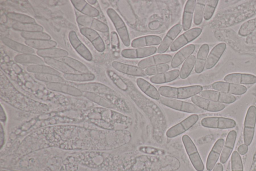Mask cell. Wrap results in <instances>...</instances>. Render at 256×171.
I'll return each instance as SVG.
<instances>
[{
    "instance_id": "d590c367",
    "label": "cell",
    "mask_w": 256,
    "mask_h": 171,
    "mask_svg": "<svg viewBox=\"0 0 256 171\" xmlns=\"http://www.w3.org/2000/svg\"><path fill=\"white\" fill-rule=\"evenodd\" d=\"M25 44L28 46L38 50L54 48L57 45L55 41L52 40H26Z\"/></svg>"
},
{
    "instance_id": "f907efd6",
    "label": "cell",
    "mask_w": 256,
    "mask_h": 171,
    "mask_svg": "<svg viewBox=\"0 0 256 171\" xmlns=\"http://www.w3.org/2000/svg\"><path fill=\"white\" fill-rule=\"evenodd\" d=\"M232 171H244L241 157L236 151H234L232 155Z\"/></svg>"
},
{
    "instance_id": "816d5d0a",
    "label": "cell",
    "mask_w": 256,
    "mask_h": 171,
    "mask_svg": "<svg viewBox=\"0 0 256 171\" xmlns=\"http://www.w3.org/2000/svg\"><path fill=\"white\" fill-rule=\"evenodd\" d=\"M80 32L90 40L91 43H92L100 37L96 31L90 28H82L80 29Z\"/></svg>"
},
{
    "instance_id": "9f6ffc18",
    "label": "cell",
    "mask_w": 256,
    "mask_h": 171,
    "mask_svg": "<svg viewBox=\"0 0 256 171\" xmlns=\"http://www.w3.org/2000/svg\"><path fill=\"white\" fill-rule=\"evenodd\" d=\"M92 43L98 52H103L105 49L104 42L100 37Z\"/></svg>"
},
{
    "instance_id": "9a60e30c",
    "label": "cell",
    "mask_w": 256,
    "mask_h": 171,
    "mask_svg": "<svg viewBox=\"0 0 256 171\" xmlns=\"http://www.w3.org/2000/svg\"><path fill=\"white\" fill-rule=\"evenodd\" d=\"M191 100L192 103L202 109L210 112L220 111L225 108L224 104L213 101L198 95L191 97Z\"/></svg>"
},
{
    "instance_id": "d6986e66",
    "label": "cell",
    "mask_w": 256,
    "mask_h": 171,
    "mask_svg": "<svg viewBox=\"0 0 256 171\" xmlns=\"http://www.w3.org/2000/svg\"><path fill=\"white\" fill-rule=\"evenodd\" d=\"M224 80L238 85H250L256 83V76L248 73H232L226 75Z\"/></svg>"
},
{
    "instance_id": "6125c7cd",
    "label": "cell",
    "mask_w": 256,
    "mask_h": 171,
    "mask_svg": "<svg viewBox=\"0 0 256 171\" xmlns=\"http://www.w3.org/2000/svg\"><path fill=\"white\" fill-rule=\"evenodd\" d=\"M248 150V147L246 144H242L238 146V152L240 154L244 155Z\"/></svg>"
},
{
    "instance_id": "7bdbcfd3",
    "label": "cell",
    "mask_w": 256,
    "mask_h": 171,
    "mask_svg": "<svg viewBox=\"0 0 256 171\" xmlns=\"http://www.w3.org/2000/svg\"><path fill=\"white\" fill-rule=\"evenodd\" d=\"M34 78L42 82L48 83H64L65 80L60 75L52 74H35Z\"/></svg>"
},
{
    "instance_id": "7402d4cb",
    "label": "cell",
    "mask_w": 256,
    "mask_h": 171,
    "mask_svg": "<svg viewBox=\"0 0 256 171\" xmlns=\"http://www.w3.org/2000/svg\"><path fill=\"white\" fill-rule=\"evenodd\" d=\"M226 48V45L224 42L216 45L211 50L206 59L205 68L210 69L213 68L218 62Z\"/></svg>"
},
{
    "instance_id": "7c38bea8",
    "label": "cell",
    "mask_w": 256,
    "mask_h": 171,
    "mask_svg": "<svg viewBox=\"0 0 256 171\" xmlns=\"http://www.w3.org/2000/svg\"><path fill=\"white\" fill-rule=\"evenodd\" d=\"M157 48L154 46L132 49H124L121 52L122 57L127 59H138L146 58L155 54Z\"/></svg>"
},
{
    "instance_id": "cb8c5ba5",
    "label": "cell",
    "mask_w": 256,
    "mask_h": 171,
    "mask_svg": "<svg viewBox=\"0 0 256 171\" xmlns=\"http://www.w3.org/2000/svg\"><path fill=\"white\" fill-rule=\"evenodd\" d=\"M195 46L189 44L179 50L174 56L170 62V66L172 68L180 66L184 61L194 52Z\"/></svg>"
},
{
    "instance_id": "ab89813d",
    "label": "cell",
    "mask_w": 256,
    "mask_h": 171,
    "mask_svg": "<svg viewBox=\"0 0 256 171\" xmlns=\"http://www.w3.org/2000/svg\"><path fill=\"white\" fill-rule=\"evenodd\" d=\"M64 78L67 80L72 82H88L94 79V74L89 73H74V74H64Z\"/></svg>"
},
{
    "instance_id": "4fadbf2b",
    "label": "cell",
    "mask_w": 256,
    "mask_h": 171,
    "mask_svg": "<svg viewBox=\"0 0 256 171\" xmlns=\"http://www.w3.org/2000/svg\"><path fill=\"white\" fill-rule=\"evenodd\" d=\"M116 8L119 13L128 25L134 27L137 24L138 18L128 1H118Z\"/></svg>"
},
{
    "instance_id": "60d3db41",
    "label": "cell",
    "mask_w": 256,
    "mask_h": 171,
    "mask_svg": "<svg viewBox=\"0 0 256 171\" xmlns=\"http://www.w3.org/2000/svg\"><path fill=\"white\" fill-rule=\"evenodd\" d=\"M26 70L29 72L36 74H52L60 76V73L57 70L44 65H31L26 68Z\"/></svg>"
},
{
    "instance_id": "5bb4252c",
    "label": "cell",
    "mask_w": 256,
    "mask_h": 171,
    "mask_svg": "<svg viewBox=\"0 0 256 171\" xmlns=\"http://www.w3.org/2000/svg\"><path fill=\"white\" fill-rule=\"evenodd\" d=\"M182 29V25L180 23L176 24L172 26L162 40L160 44L157 49V52L158 54L165 53L171 46Z\"/></svg>"
},
{
    "instance_id": "74e56055",
    "label": "cell",
    "mask_w": 256,
    "mask_h": 171,
    "mask_svg": "<svg viewBox=\"0 0 256 171\" xmlns=\"http://www.w3.org/2000/svg\"><path fill=\"white\" fill-rule=\"evenodd\" d=\"M12 28L22 32H42V26L36 23H15L12 25Z\"/></svg>"
},
{
    "instance_id": "3957f363",
    "label": "cell",
    "mask_w": 256,
    "mask_h": 171,
    "mask_svg": "<svg viewBox=\"0 0 256 171\" xmlns=\"http://www.w3.org/2000/svg\"><path fill=\"white\" fill-rule=\"evenodd\" d=\"M160 101L162 105L180 111L196 114H201L204 112V110L202 109L194 103L182 101L179 99L162 96Z\"/></svg>"
},
{
    "instance_id": "d6a6232c",
    "label": "cell",
    "mask_w": 256,
    "mask_h": 171,
    "mask_svg": "<svg viewBox=\"0 0 256 171\" xmlns=\"http://www.w3.org/2000/svg\"><path fill=\"white\" fill-rule=\"evenodd\" d=\"M44 61L49 66L64 74L76 73V71L71 68L66 64L56 59L45 58H44Z\"/></svg>"
},
{
    "instance_id": "1f68e13d",
    "label": "cell",
    "mask_w": 256,
    "mask_h": 171,
    "mask_svg": "<svg viewBox=\"0 0 256 171\" xmlns=\"http://www.w3.org/2000/svg\"><path fill=\"white\" fill-rule=\"evenodd\" d=\"M83 96L98 105L105 108L116 109V105L110 100L93 93L83 92Z\"/></svg>"
},
{
    "instance_id": "f6af8a7d",
    "label": "cell",
    "mask_w": 256,
    "mask_h": 171,
    "mask_svg": "<svg viewBox=\"0 0 256 171\" xmlns=\"http://www.w3.org/2000/svg\"><path fill=\"white\" fill-rule=\"evenodd\" d=\"M6 15L8 18L17 23H36V21L33 18L24 14L10 12Z\"/></svg>"
},
{
    "instance_id": "f35d334b",
    "label": "cell",
    "mask_w": 256,
    "mask_h": 171,
    "mask_svg": "<svg viewBox=\"0 0 256 171\" xmlns=\"http://www.w3.org/2000/svg\"><path fill=\"white\" fill-rule=\"evenodd\" d=\"M62 61L76 72L80 73H90L85 65L75 59L66 56L62 58Z\"/></svg>"
},
{
    "instance_id": "e0dca14e",
    "label": "cell",
    "mask_w": 256,
    "mask_h": 171,
    "mask_svg": "<svg viewBox=\"0 0 256 171\" xmlns=\"http://www.w3.org/2000/svg\"><path fill=\"white\" fill-rule=\"evenodd\" d=\"M172 56L168 54H158L152 55L141 60L138 63V67L142 69H146L148 67L161 64H167L171 62Z\"/></svg>"
},
{
    "instance_id": "9c48e42d",
    "label": "cell",
    "mask_w": 256,
    "mask_h": 171,
    "mask_svg": "<svg viewBox=\"0 0 256 171\" xmlns=\"http://www.w3.org/2000/svg\"><path fill=\"white\" fill-rule=\"evenodd\" d=\"M202 32V29L198 27L193 28L185 31L176 38L170 47V50L172 52L178 51L188 43L197 38Z\"/></svg>"
},
{
    "instance_id": "44dd1931",
    "label": "cell",
    "mask_w": 256,
    "mask_h": 171,
    "mask_svg": "<svg viewBox=\"0 0 256 171\" xmlns=\"http://www.w3.org/2000/svg\"><path fill=\"white\" fill-rule=\"evenodd\" d=\"M112 66L118 72L128 75L137 77H144L146 75L144 71L136 66L125 64L117 61H112Z\"/></svg>"
},
{
    "instance_id": "836d02e7",
    "label": "cell",
    "mask_w": 256,
    "mask_h": 171,
    "mask_svg": "<svg viewBox=\"0 0 256 171\" xmlns=\"http://www.w3.org/2000/svg\"><path fill=\"white\" fill-rule=\"evenodd\" d=\"M37 55L39 56L49 58H64L68 56V53L65 50L56 48H51L44 50H38L36 52Z\"/></svg>"
},
{
    "instance_id": "d4e9b609",
    "label": "cell",
    "mask_w": 256,
    "mask_h": 171,
    "mask_svg": "<svg viewBox=\"0 0 256 171\" xmlns=\"http://www.w3.org/2000/svg\"><path fill=\"white\" fill-rule=\"evenodd\" d=\"M162 41L160 36L151 35L136 38L132 41L130 45L134 48L147 47L160 45Z\"/></svg>"
},
{
    "instance_id": "b9f144b4",
    "label": "cell",
    "mask_w": 256,
    "mask_h": 171,
    "mask_svg": "<svg viewBox=\"0 0 256 171\" xmlns=\"http://www.w3.org/2000/svg\"><path fill=\"white\" fill-rule=\"evenodd\" d=\"M206 2V0L196 1L193 18L194 23L196 25H200L202 21L204 8Z\"/></svg>"
},
{
    "instance_id": "30bf717a",
    "label": "cell",
    "mask_w": 256,
    "mask_h": 171,
    "mask_svg": "<svg viewBox=\"0 0 256 171\" xmlns=\"http://www.w3.org/2000/svg\"><path fill=\"white\" fill-rule=\"evenodd\" d=\"M74 87L82 92H90L110 96H116L117 93L108 86L97 82L74 84Z\"/></svg>"
},
{
    "instance_id": "f1b7e54d",
    "label": "cell",
    "mask_w": 256,
    "mask_h": 171,
    "mask_svg": "<svg viewBox=\"0 0 256 171\" xmlns=\"http://www.w3.org/2000/svg\"><path fill=\"white\" fill-rule=\"evenodd\" d=\"M209 51V46L206 44H204L200 47L197 53L194 66V71L196 73H200L204 71Z\"/></svg>"
},
{
    "instance_id": "52a82bcc",
    "label": "cell",
    "mask_w": 256,
    "mask_h": 171,
    "mask_svg": "<svg viewBox=\"0 0 256 171\" xmlns=\"http://www.w3.org/2000/svg\"><path fill=\"white\" fill-rule=\"evenodd\" d=\"M198 116L192 114L186 119L170 128L166 132L168 138H174L182 134L192 127L198 120Z\"/></svg>"
},
{
    "instance_id": "8fae6325",
    "label": "cell",
    "mask_w": 256,
    "mask_h": 171,
    "mask_svg": "<svg viewBox=\"0 0 256 171\" xmlns=\"http://www.w3.org/2000/svg\"><path fill=\"white\" fill-rule=\"evenodd\" d=\"M212 87L214 90L231 95H242L247 91L246 87L242 85L225 81L215 82L212 84Z\"/></svg>"
},
{
    "instance_id": "83f0119b",
    "label": "cell",
    "mask_w": 256,
    "mask_h": 171,
    "mask_svg": "<svg viewBox=\"0 0 256 171\" xmlns=\"http://www.w3.org/2000/svg\"><path fill=\"white\" fill-rule=\"evenodd\" d=\"M136 83L141 91L147 96L156 100H160L161 96L158 90L148 81L142 78H138L136 80Z\"/></svg>"
},
{
    "instance_id": "4dcf8cb0",
    "label": "cell",
    "mask_w": 256,
    "mask_h": 171,
    "mask_svg": "<svg viewBox=\"0 0 256 171\" xmlns=\"http://www.w3.org/2000/svg\"><path fill=\"white\" fill-rule=\"evenodd\" d=\"M2 40L3 43L8 47L21 54H32L34 53V50L32 48L27 45L16 42L10 38L4 37Z\"/></svg>"
},
{
    "instance_id": "94428289",
    "label": "cell",
    "mask_w": 256,
    "mask_h": 171,
    "mask_svg": "<svg viewBox=\"0 0 256 171\" xmlns=\"http://www.w3.org/2000/svg\"><path fill=\"white\" fill-rule=\"evenodd\" d=\"M0 120L1 121V123L4 124L6 123L7 120L6 114L2 105H1L0 106Z\"/></svg>"
},
{
    "instance_id": "e575fe53",
    "label": "cell",
    "mask_w": 256,
    "mask_h": 171,
    "mask_svg": "<svg viewBox=\"0 0 256 171\" xmlns=\"http://www.w3.org/2000/svg\"><path fill=\"white\" fill-rule=\"evenodd\" d=\"M16 63L20 64H32V65H44V60L40 57L32 54H20L14 58Z\"/></svg>"
},
{
    "instance_id": "bcb514c9",
    "label": "cell",
    "mask_w": 256,
    "mask_h": 171,
    "mask_svg": "<svg viewBox=\"0 0 256 171\" xmlns=\"http://www.w3.org/2000/svg\"><path fill=\"white\" fill-rule=\"evenodd\" d=\"M218 3V0H207L204 11V19L208 20L212 17Z\"/></svg>"
},
{
    "instance_id": "7dc6e473",
    "label": "cell",
    "mask_w": 256,
    "mask_h": 171,
    "mask_svg": "<svg viewBox=\"0 0 256 171\" xmlns=\"http://www.w3.org/2000/svg\"><path fill=\"white\" fill-rule=\"evenodd\" d=\"M20 35L26 40H50L51 37L44 32H22Z\"/></svg>"
},
{
    "instance_id": "680465c9",
    "label": "cell",
    "mask_w": 256,
    "mask_h": 171,
    "mask_svg": "<svg viewBox=\"0 0 256 171\" xmlns=\"http://www.w3.org/2000/svg\"><path fill=\"white\" fill-rule=\"evenodd\" d=\"M110 41L112 46L115 49H119L120 41L118 34L115 32H112L110 34Z\"/></svg>"
},
{
    "instance_id": "c3c4849f",
    "label": "cell",
    "mask_w": 256,
    "mask_h": 171,
    "mask_svg": "<svg viewBox=\"0 0 256 171\" xmlns=\"http://www.w3.org/2000/svg\"><path fill=\"white\" fill-rule=\"evenodd\" d=\"M170 66L168 64H161L152 66L145 69L146 75L154 76L168 71Z\"/></svg>"
},
{
    "instance_id": "681fc988",
    "label": "cell",
    "mask_w": 256,
    "mask_h": 171,
    "mask_svg": "<svg viewBox=\"0 0 256 171\" xmlns=\"http://www.w3.org/2000/svg\"><path fill=\"white\" fill-rule=\"evenodd\" d=\"M108 75L113 83L120 89L126 91L128 85L116 73L112 70H108Z\"/></svg>"
},
{
    "instance_id": "5b68a950",
    "label": "cell",
    "mask_w": 256,
    "mask_h": 171,
    "mask_svg": "<svg viewBox=\"0 0 256 171\" xmlns=\"http://www.w3.org/2000/svg\"><path fill=\"white\" fill-rule=\"evenodd\" d=\"M106 14L114 24L123 44L126 47H128L131 42L125 23L117 12L112 8L107 9Z\"/></svg>"
},
{
    "instance_id": "277c9868",
    "label": "cell",
    "mask_w": 256,
    "mask_h": 171,
    "mask_svg": "<svg viewBox=\"0 0 256 171\" xmlns=\"http://www.w3.org/2000/svg\"><path fill=\"white\" fill-rule=\"evenodd\" d=\"M182 141L190 161L196 171H204V166L197 148L187 134L182 136Z\"/></svg>"
},
{
    "instance_id": "6da1fadb",
    "label": "cell",
    "mask_w": 256,
    "mask_h": 171,
    "mask_svg": "<svg viewBox=\"0 0 256 171\" xmlns=\"http://www.w3.org/2000/svg\"><path fill=\"white\" fill-rule=\"evenodd\" d=\"M64 117V118H65ZM77 121L74 118L64 117H50L49 115H42L38 118L32 119L28 121L17 126L12 131L9 136V146L14 144L15 140L26 135L32 130L40 129L41 127L49 126L56 125L60 123H67L68 122H74Z\"/></svg>"
},
{
    "instance_id": "be15d7a7",
    "label": "cell",
    "mask_w": 256,
    "mask_h": 171,
    "mask_svg": "<svg viewBox=\"0 0 256 171\" xmlns=\"http://www.w3.org/2000/svg\"><path fill=\"white\" fill-rule=\"evenodd\" d=\"M212 171H223V166L222 163L220 162L216 163L212 169Z\"/></svg>"
},
{
    "instance_id": "11a10c76",
    "label": "cell",
    "mask_w": 256,
    "mask_h": 171,
    "mask_svg": "<svg viewBox=\"0 0 256 171\" xmlns=\"http://www.w3.org/2000/svg\"><path fill=\"white\" fill-rule=\"evenodd\" d=\"M82 14L92 18L98 17L99 14V11L95 8L89 4H87L84 9L81 11Z\"/></svg>"
},
{
    "instance_id": "603a6c76",
    "label": "cell",
    "mask_w": 256,
    "mask_h": 171,
    "mask_svg": "<svg viewBox=\"0 0 256 171\" xmlns=\"http://www.w3.org/2000/svg\"><path fill=\"white\" fill-rule=\"evenodd\" d=\"M46 88L52 91L61 92L73 96H81L83 92L73 85L64 83H47Z\"/></svg>"
},
{
    "instance_id": "ac0fdd59",
    "label": "cell",
    "mask_w": 256,
    "mask_h": 171,
    "mask_svg": "<svg viewBox=\"0 0 256 171\" xmlns=\"http://www.w3.org/2000/svg\"><path fill=\"white\" fill-rule=\"evenodd\" d=\"M68 39L71 45L80 56L87 61L92 60V56L91 53L80 41L74 31H71L69 33Z\"/></svg>"
},
{
    "instance_id": "484cf974",
    "label": "cell",
    "mask_w": 256,
    "mask_h": 171,
    "mask_svg": "<svg viewBox=\"0 0 256 171\" xmlns=\"http://www.w3.org/2000/svg\"><path fill=\"white\" fill-rule=\"evenodd\" d=\"M196 2V0H188L184 5L182 24L184 31L190 30L191 27Z\"/></svg>"
},
{
    "instance_id": "e7e4bbea",
    "label": "cell",
    "mask_w": 256,
    "mask_h": 171,
    "mask_svg": "<svg viewBox=\"0 0 256 171\" xmlns=\"http://www.w3.org/2000/svg\"><path fill=\"white\" fill-rule=\"evenodd\" d=\"M86 2L88 4L91 5L95 4L97 1L96 0H88Z\"/></svg>"
},
{
    "instance_id": "4316f807",
    "label": "cell",
    "mask_w": 256,
    "mask_h": 171,
    "mask_svg": "<svg viewBox=\"0 0 256 171\" xmlns=\"http://www.w3.org/2000/svg\"><path fill=\"white\" fill-rule=\"evenodd\" d=\"M236 138V133L234 130H231L228 133L226 140L222 148L220 161L221 163H224L228 160L234 149Z\"/></svg>"
},
{
    "instance_id": "f546056e",
    "label": "cell",
    "mask_w": 256,
    "mask_h": 171,
    "mask_svg": "<svg viewBox=\"0 0 256 171\" xmlns=\"http://www.w3.org/2000/svg\"><path fill=\"white\" fill-rule=\"evenodd\" d=\"M180 76V70L174 69L152 76L150 81L154 84H164L175 80Z\"/></svg>"
},
{
    "instance_id": "db71d44e",
    "label": "cell",
    "mask_w": 256,
    "mask_h": 171,
    "mask_svg": "<svg viewBox=\"0 0 256 171\" xmlns=\"http://www.w3.org/2000/svg\"><path fill=\"white\" fill-rule=\"evenodd\" d=\"M94 19V18L86 15H82L77 18L76 22L80 25L84 27V28H90Z\"/></svg>"
},
{
    "instance_id": "2e32d148",
    "label": "cell",
    "mask_w": 256,
    "mask_h": 171,
    "mask_svg": "<svg viewBox=\"0 0 256 171\" xmlns=\"http://www.w3.org/2000/svg\"><path fill=\"white\" fill-rule=\"evenodd\" d=\"M200 95L204 98L222 104H231L235 102L236 99L233 95L216 90H203Z\"/></svg>"
},
{
    "instance_id": "f5cc1de1",
    "label": "cell",
    "mask_w": 256,
    "mask_h": 171,
    "mask_svg": "<svg viewBox=\"0 0 256 171\" xmlns=\"http://www.w3.org/2000/svg\"><path fill=\"white\" fill-rule=\"evenodd\" d=\"M90 28L102 33L108 32L109 30L108 26L106 24L94 18Z\"/></svg>"
},
{
    "instance_id": "ffe728a7",
    "label": "cell",
    "mask_w": 256,
    "mask_h": 171,
    "mask_svg": "<svg viewBox=\"0 0 256 171\" xmlns=\"http://www.w3.org/2000/svg\"><path fill=\"white\" fill-rule=\"evenodd\" d=\"M224 144V140L220 138L216 141L210 152L207 158L206 168L208 171H211L216 164Z\"/></svg>"
},
{
    "instance_id": "ee69618b",
    "label": "cell",
    "mask_w": 256,
    "mask_h": 171,
    "mask_svg": "<svg viewBox=\"0 0 256 171\" xmlns=\"http://www.w3.org/2000/svg\"><path fill=\"white\" fill-rule=\"evenodd\" d=\"M256 29V17L244 23L240 28L238 34L242 37H246L252 34Z\"/></svg>"
},
{
    "instance_id": "8d00e7d4",
    "label": "cell",
    "mask_w": 256,
    "mask_h": 171,
    "mask_svg": "<svg viewBox=\"0 0 256 171\" xmlns=\"http://www.w3.org/2000/svg\"><path fill=\"white\" fill-rule=\"evenodd\" d=\"M196 57L192 55L183 63L180 71V77L182 79L188 78L195 66Z\"/></svg>"
},
{
    "instance_id": "7a4b0ae2",
    "label": "cell",
    "mask_w": 256,
    "mask_h": 171,
    "mask_svg": "<svg viewBox=\"0 0 256 171\" xmlns=\"http://www.w3.org/2000/svg\"><path fill=\"white\" fill-rule=\"evenodd\" d=\"M158 91L160 95L163 97L176 99H186L200 94L203 91V87L199 85L180 87L162 86L158 88Z\"/></svg>"
},
{
    "instance_id": "ba28073f",
    "label": "cell",
    "mask_w": 256,
    "mask_h": 171,
    "mask_svg": "<svg viewBox=\"0 0 256 171\" xmlns=\"http://www.w3.org/2000/svg\"><path fill=\"white\" fill-rule=\"evenodd\" d=\"M201 125L206 128L214 129H229L236 126V121L231 118L223 117H208L202 119Z\"/></svg>"
},
{
    "instance_id": "6f0895ef",
    "label": "cell",
    "mask_w": 256,
    "mask_h": 171,
    "mask_svg": "<svg viewBox=\"0 0 256 171\" xmlns=\"http://www.w3.org/2000/svg\"><path fill=\"white\" fill-rule=\"evenodd\" d=\"M71 2L74 8L80 12L88 4L86 1L84 0H72Z\"/></svg>"
},
{
    "instance_id": "91938a15",
    "label": "cell",
    "mask_w": 256,
    "mask_h": 171,
    "mask_svg": "<svg viewBox=\"0 0 256 171\" xmlns=\"http://www.w3.org/2000/svg\"><path fill=\"white\" fill-rule=\"evenodd\" d=\"M0 147L2 149L6 142L5 131L2 123L0 124Z\"/></svg>"
},
{
    "instance_id": "8992f818",
    "label": "cell",
    "mask_w": 256,
    "mask_h": 171,
    "mask_svg": "<svg viewBox=\"0 0 256 171\" xmlns=\"http://www.w3.org/2000/svg\"><path fill=\"white\" fill-rule=\"evenodd\" d=\"M256 123V107L251 105L248 108L244 123V144L250 145L253 139Z\"/></svg>"
}]
</instances>
